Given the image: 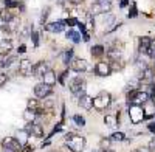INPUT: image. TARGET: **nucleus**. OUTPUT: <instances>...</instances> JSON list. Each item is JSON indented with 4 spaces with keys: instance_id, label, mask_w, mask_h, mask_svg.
<instances>
[{
    "instance_id": "40",
    "label": "nucleus",
    "mask_w": 155,
    "mask_h": 152,
    "mask_svg": "<svg viewBox=\"0 0 155 152\" xmlns=\"http://www.w3.org/2000/svg\"><path fill=\"white\" fill-rule=\"evenodd\" d=\"M17 53L19 55H23V53H27V45H25V44H22L19 48H17Z\"/></svg>"
},
{
    "instance_id": "21",
    "label": "nucleus",
    "mask_w": 155,
    "mask_h": 152,
    "mask_svg": "<svg viewBox=\"0 0 155 152\" xmlns=\"http://www.w3.org/2000/svg\"><path fill=\"white\" fill-rule=\"evenodd\" d=\"M143 113H144V120L153 117V113H155V103L153 101L149 99L146 104H143Z\"/></svg>"
},
{
    "instance_id": "16",
    "label": "nucleus",
    "mask_w": 155,
    "mask_h": 152,
    "mask_svg": "<svg viewBox=\"0 0 155 152\" xmlns=\"http://www.w3.org/2000/svg\"><path fill=\"white\" fill-rule=\"evenodd\" d=\"M150 41H152V37H149V36H141L138 39V53L140 55H146L147 53Z\"/></svg>"
},
{
    "instance_id": "42",
    "label": "nucleus",
    "mask_w": 155,
    "mask_h": 152,
    "mask_svg": "<svg viewBox=\"0 0 155 152\" xmlns=\"http://www.w3.org/2000/svg\"><path fill=\"white\" fill-rule=\"evenodd\" d=\"M59 152H73V150H71V149H70V147H68L67 144H64V146H62V147L59 149Z\"/></svg>"
},
{
    "instance_id": "29",
    "label": "nucleus",
    "mask_w": 155,
    "mask_h": 152,
    "mask_svg": "<svg viewBox=\"0 0 155 152\" xmlns=\"http://www.w3.org/2000/svg\"><path fill=\"white\" fill-rule=\"evenodd\" d=\"M73 53H74V50L73 48H68V50H65L64 51V55H62V61H64V64H70L71 62V59H73Z\"/></svg>"
},
{
    "instance_id": "44",
    "label": "nucleus",
    "mask_w": 155,
    "mask_h": 152,
    "mask_svg": "<svg viewBox=\"0 0 155 152\" xmlns=\"http://www.w3.org/2000/svg\"><path fill=\"white\" fill-rule=\"evenodd\" d=\"M150 150H155V138H152V140L149 141V146H147Z\"/></svg>"
},
{
    "instance_id": "41",
    "label": "nucleus",
    "mask_w": 155,
    "mask_h": 152,
    "mask_svg": "<svg viewBox=\"0 0 155 152\" xmlns=\"http://www.w3.org/2000/svg\"><path fill=\"white\" fill-rule=\"evenodd\" d=\"M67 2H68L70 5H74V6H76V5H82L84 0H67Z\"/></svg>"
},
{
    "instance_id": "12",
    "label": "nucleus",
    "mask_w": 155,
    "mask_h": 152,
    "mask_svg": "<svg viewBox=\"0 0 155 152\" xmlns=\"http://www.w3.org/2000/svg\"><path fill=\"white\" fill-rule=\"evenodd\" d=\"M12 48H14V42H12V39H9V37H3V39L0 41V56L6 58L8 55H11Z\"/></svg>"
},
{
    "instance_id": "33",
    "label": "nucleus",
    "mask_w": 155,
    "mask_h": 152,
    "mask_svg": "<svg viewBox=\"0 0 155 152\" xmlns=\"http://www.w3.org/2000/svg\"><path fill=\"white\" fill-rule=\"evenodd\" d=\"M124 138H126V135H124L123 132H115V134L110 135L109 140H110V141H124Z\"/></svg>"
},
{
    "instance_id": "50",
    "label": "nucleus",
    "mask_w": 155,
    "mask_h": 152,
    "mask_svg": "<svg viewBox=\"0 0 155 152\" xmlns=\"http://www.w3.org/2000/svg\"><path fill=\"white\" fill-rule=\"evenodd\" d=\"M102 152H115V150H112V149H104Z\"/></svg>"
},
{
    "instance_id": "48",
    "label": "nucleus",
    "mask_w": 155,
    "mask_h": 152,
    "mask_svg": "<svg viewBox=\"0 0 155 152\" xmlns=\"http://www.w3.org/2000/svg\"><path fill=\"white\" fill-rule=\"evenodd\" d=\"M104 2H112V0H93V3H104Z\"/></svg>"
},
{
    "instance_id": "11",
    "label": "nucleus",
    "mask_w": 155,
    "mask_h": 152,
    "mask_svg": "<svg viewBox=\"0 0 155 152\" xmlns=\"http://www.w3.org/2000/svg\"><path fill=\"white\" fill-rule=\"evenodd\" d=\"M2 147L3 149H11L14 152H20L22 150V144L16 140L14 137H6L2 140Z\"/></svg>"
},
{
    "instance_id": "28",
    "label": "nucleus",
    "mask_w": 155,
    "mask_h": 152,
    "mask_svg": "<svg viewBox=\"0 0 155 152\" xmlns=\"http://www.w3.org/2000/svg\"><path fill=\"white\" fill-rule=\"evenodd\" d=\"M36 118H37V113H36L34 110L27 109V110L23 112V120L27 121V123H34V121H36Z\"/></svg>"
},
{
    "instance_id": "2",
    "label": "nucleus",
    "mask_w": 155,
    "mask_h": 152,
    "mask_svg": "<svg viewBox=\"0 0 155 152\" xmlns=\"http://www.w3.org/2000/svg\"><path fill=\"white\" fill-rule=\"evenodd\" d=\"M68 88L73 95H76L78 98H81L85 93V79L82 76H74V78L70 79L68 82Z\"/></svg>"
},
{
    "instance_id": "45",
    "label": "nucleus",
    "mask_w": 155,
    "mask_h": 152,
    "mask_svg": "<svg viewBox=\"0 0 155 152\" xmlns=\"http://www.w3.org/2000/svg\"><path fill=\"white\" fill-rule=\"evenodd\" d=\"M110 144V140H102L101 141V147H107Z\"/></svg>"
},
{
    "instance_id": "24",
    "label": "nucleus",
    "mask_w": 155,
    "mask_h": 152,
    "mask_svg": "<svg viewBox=\"0 0 155 152\" xmlns=\"http://www.w3.org/2000/svg\"><path fill=\"white\" fill-rule=\"evenodd\" d=\"M16 140L23 146V144H27V141H28V138H30V134L25 131V129H20V131H17V134H16Z\"/></svg>"
},
{
    "instance_id": "17",
    "label": "nucleus",
    "mask_w": 155,
    "mask_h": 152,
    "mask_svg": "<svg viewBox=\"0 0 155 152\" xmlns=\"http://www.w3.org/2000/svg\"><path fill=\"white\" fill-rule=\"evenodd\" d=\"M42 82L47 84V85H51V87H53V85L58 82V74H56V71L50 68V70L42 76Z\"/></svg>"
},
{
    "instance_id": "23",
    "label": "nucleus",
    "mask_w": 155,
    "mask_h": 152,
    "mask_svg": "<svg viewBox=\"0 0 155 152\" xmlns=\"http://www.w3.org/2000/svg\"><path fill=\"white\" fill-rule=\"evenodd\" d=\"M3 8H6V9L20 8V11H23V5L20 0H3Z\"/></svg>"
},
{
    "instance_id": "4",
    "label": "nucleus",
    "mask_w": 155,
    "mask_h": 152,
    "mask_svg": "<svg viewBox=\"0 0 155 152\" xmlns=\"http://www.w3.org/2000/svg\"><path fill=\"white\" fill-rule=\"evenodd\" d=\"M149 99H150V96L146 90H132L129 93V103L135 104V106H143Z\"/></svg>"
},
{
    "instance_id": "38",
    "label": "nucleus",
    "mask_w": 155,
    "mask_h": 152,
    "mask_svg": "<svg viewBox=\"0 0 155 152\" xmlns=\"http://www.w3.org/2000/svg\"><path fill=\"white\" fill-rule=\"evenodd\" d=\"M8 82V74L6 73H0V87H3Z\"/></svg>"
},
{
    "instance_id": "35",
    "label": "nucleus",
    "mask_w": 155,
    "mask_h": 152,
    "mask_svg": "<svg viewBox=\"0 0 155 152\" xmlns=\"http://www.w3.org/2000/svg\"><path fill=\"white\" fill-rule=\"evenodd\" d=\"M48 16H50V8L47 6L44 11H42V16H41V23L44 25L45 22H47V19H48Z\"/></svg>"
},
{
    "instance_id": "32",
    "label": "nucleus",
    "mask_w": 155,
    "mask_h": 152,
    "mask_svg": "<svg viewBox=\"0 0 155 152\" xmlns=\"http://www.w3.org/2000/svg\"><path fill=\"white\" fill-rule=\"evenodd\" d=\"M146 55L149 56V59H153V61H155V39H152V41H150L149 48H147V53H146Z\"/></svg>"
},
{
    "instance_id": "31",
    "label": "nucleus",
    "mask_w": 155,
    "mask_h": 152,
    "mask_svg": "<svg viewBox=\"0 0 155 152\" xmlns=\"http://www.w3.org/2000/svg\"><path fill=\"white\" fill-rule=\"evenodd\" d=\"M129 19H135L137 16H138V8H137V3L135 2H132L130 3V6H129Z\"/></svg>"
},
{
    "instance_id": "30",
    "label": "nucleus",
    "mask_w": 155,
    "mask_h": 152,
    "mask_svg": "<svg viewBox=\"0 0 155 152\" xmlns=\"http://www.w3.org/2000/svg\"><path fill=\"white\" fill-rule=\"evenodd\" d=\"M27 106H28L30 110H34V112H36L37 109H41L42 104H41V101H37L36 98H31V99H28V104H27Z\"/></svg>"
},
{
    "instance_id": "14",
    "label": "nucleus",
    "mask_w": 155,
    "mask_h": 152,
    "mask_svg": "<svg viewBox=\"0 0 155 152\" xmlns=\"http://www.w3.org/2000/svg\"><path fill=\"white\" fill-rule=\"evenodd\" d=\"M112 9V2H104V3H93L92 5V14H106Z\"/></svg>"
},
{
    "instance_id": "15",
    "label": "nucleus",
    "mask_w": 155,
    "mask_h": 152,
    "mask_svg": "<svg viewBox=\"0 0 155 152\" xmlns=\"http://www.w3.org/2000/svg\"><path fill=\"white\" fill-rule=\"evenodd\" d=\"M45 30L48 33H62L65 30V22L64 20H58V22H51L45 25Z\"/></svg>"
},
{
    "instance_id": "5",
    "label": "nucleus",
    "mask_w": 155,
    "mask_h": 152,
    "mask_svg": "<svg viewBox=\"0 0 155 152\" xmlns=\"http://www.w3.org/2000/svg\"><path fill=\"white\" fill-rule=\"evenodd\" d=\"M129 118L134 124H140L144 120V113H143V106H135L130 104L129 106Z\"/></svg>"
},
{
    "instance_id": "36",
    "label": "nucleus",
    "mask_w": 155,
    "mask_h": 152,
    "mask_svg": "<svg viewBox=\"0 0 155 152\" xmlns=\"http://www.w3.org/2000/svg\"><path fill=\"white\" fill-rule=\"evenodd\" d=\"M31 39H33V44H34V47H39V33L37 31H31Z\"/></svg>"
},
{
    "instance_id": "3",
    "label": "nucleus",
    "mask_w": 155,
    "mask_h": 152,
    "mask_svg": "<svg viewBox=\"0 0 155 152\" xmlns=\"http://www.w3.org/2000/svg\"><path fill=\"white\" fill-rule=\"evenodd\" d=\"M110 101H112V96L109 92H99L95 98H93V109L95 110H106L109 106H110Z\"/></svg>"
},
{
    "instance_id": "6",
    "label": "nucleus",
    "mask_w": 155,
    "mask_h": 152,
    "mask_svg": "<svg viewBox=\"0 0 155 152\" xmlns=\"http://www.w3.org/2000/svg\"><path fill=\"white\" fill-rule=\"evenodd\" d=\"M33 68H34V64L30 61V59H20L19 61V74L23 76V78H30L33 76Z\"/></svg>"
},
{
    "instance_id": "37",
    "label": "nucleus",
    "mask_w": 155,
    "mask_h": 152,
    "mask_svg": "<svg viewBox=\"0 0 155 152\" xmlns=\"http://www.w3.org/2000/svg\"><path fill=\"white\" fill-rule=\"evenodd\" d=\"M67 74H68V70H65V71H62V74L61 76H58V81L64 85V84H65V78H67Z\"/></svg>"
},
{
    "instance_id": "22",
    "label": "nucleus",
    "mask_w": 155,
    "mask_h": 152,
    "mask_svg": "<svg viewBox=\"0 0 155 152\" xmlns=\"http://www.w3.org/2000/svg\"><path fill=\"white\" fill-rule=\"evenodd\" d=\"M90 55H92L93 58H102V56L106 55V47L101 45V44L93 45L92 48H90Z\"/></svg>"
},
{
    "instance_id": "51",
    "label": "nucleus",
    "mask_w": 155,
    "mask_h": 152,
    "mask_svg": "<svg viewBox=\"0 0 155 152\" xmlns=\"http://www.w3.org/2000/svg\"><path fill=\"white\" fill-rule=\"evenodd\" d=\"M51 152H59V150H51Z\"/></svg>"
},
{
    "instance_id": "34",
    "label": "nucleus",
    "mask_w": 155,
    "mask_h": 152,
    "mask_svg": "<svg viewBox=\"0 0 155 152\" xmlns=\"http://www.w3.org/2000/svg\"><path fill=\"white\" fill-rule=\"evenodd\" d=\"M73 123L78 126V127H84L85 126V120L81 115H73Z\"/></svg>"
},
{
    "instance_id": "49",
    "label": "nucleus",
    "mask_w": 155,
    "mask_h": 152,
    "mask_svg": "<svg viewBox=\"0 0 155 152\" xmlns=\"http://www.w3.org/2000/svg\"><path fill=\"white\" fill-rule=\"evenodd\" d=\"M2 152H14V150H11V149H3Z\"/></svg>"
},
{
    "instance_id": "39",
    "label": "nucleus",
    "mask_w": 155,
    "mask_h": 152,
    "mask_svg": "<svg viewBox=\"0 0 155 152\" xmlns=\"http://www.w3.org/2000/svg\"><path fill=\"white\" fill-rule=\"evenodd\" d=\"M20 152H34V146H30V144H23Z\"/></svg>"
},
{
    "instance_id": "18",
    "label": "nucleus",
    "mask_w": 155,
    "mask_h": 152,
    "mask_svg": "<svg viewBox=\"0 0 155 152\" xmlns=\"http://www.w3.org/2000/svg\"><path fill=\"white\" fill-rule=\"evenodd\" d=\"M19 28H20V19L17 17V16H14L8 23H6V28L3 30L5 33H16V31H19Z\"/></svg>"
},
{
    "instance_id": "1",
    "label": "nucleus",
    "mask_w": 155,
    "mask_h": 152,
    "mask_svg": "<svg viewBox=\"0 0 155 152\" xmlns=\"http://www.w3.org/2000/svg\"><path fill=\"white\" fill-rule=\"evenodd\" d=\"M65 144L73 150V152H82L85 147V138L78 134H67L65 135Z\"/></svg>"
},
{
    "instance_id": "25",
    "label": "nucleus",
    "mask_w": 155,
    "mask_h": 152,
    "mask_svg": "<svg viewBox=\"0 0 155 152\" xmlns=\"http://www.w3.org/2000/svg\"><path fill=\"white\" fill-rule=\"evenodd\" d=\"M110 64V68L112 71H121L124 67H126V62L123 59H115V61H109Z\"/></svg>"
},
{
    "instance_id": "46",
    "label": "nucleus",
    "mask_w": 155,
    "mask_h": 152,
    "mask_svg": "<svg viewBox=\"0 0 155 152\" xmlns=\"http://www.w3.org/2000/svg\"><path fill=\"white\" fill-rule=\"evenodd\" d=\"M129 5V0H121V2H120V6L121 8H124V6H127Z\"/></svg>"
},
{
    "instance_id": "10",
    "label": "nucleus",
    "mask_w": 155,
    "mask_h": 152,
    "mask_svg": "<svg viewBox=\"0 0 155 152\" xmlns=\"http://www.w3.org/2000/svg\"><path fill=\"white\" fill-rule=\"evenodd\" d=\"M50 70V65L47 61H39L37 64H34V68H33V78H37V79H42V76Z\"/></svg>"
},
{
    "instance_id": "13",
    "label": "nucleus",
    "mask_w": 155,
    "mask_h": 152,
    "mask_svg": "<svg viewBox=\"0 0 155 152\" xmlns=\"http://www.w3.org/2000/svg\"><path fill=\"white\" fill-rule=\"evenodd\" d=\"M25 131H27L30 135L36 137V138H42L44 137V127L41 124H37V123H28V126L25 127Z\"/></svg>"
},
{
    "instance_id": "43",
    "label": "nucleus",
    "mask_w": 155,
    "mask_h": 152,
    "mask_svg": "<svg viewBox=\"0 0 155 152\" xmlns=\"http://www.w3.org/2000/svg\"><path fill=\"white\" fill-rule=\"evenodd\" d=\"M134 152H152L149 147H138V149H135Z\"/></svg>"
},
{
    "instance_id": "8",
    "label": "nucleus",
    "mask_w": 155,
    "mask_h": 152,
    "mask_svg": "<svg viewBox=\"0 0 155 152\" xmlns=\"http://www.w3.org/2000/svg\"><path fill=\"white\" fill-rule=\"evenodd\" d=\"M88 68H90L88 62H87L85 59H82V58H74V59H71V62H70V70H73V71H76V73H84V71H87Z\"/></svg>"
},
{
    "instance_id": "7",
    "label": "nucleus",
    "mask_w": 155,
    "mask_h": 152,
    "mask_svg": "<svg viewBox=\"0 0 155 152\" xmlns=\"http://www.w3.org/2000/svg\"><path fill=\"white\" fill-rule=\"evenodd\" d=\"M93 71H95V74H96V76H99V78H107V76H110L112 68H110L109 61H99L98 64L95 65Z\"/></svg>"
},
{
    "instance_id": "20",
    "label": "nucleus",
    "mask_w": 155,
    "mask_h": 152,
    "mask_svg": "<svg viewBox=\"0 0 155 152\" xmlns=\"http://www.w3.org/2000/svg\"><path fill=\"white\" fill-rule=\"evenodd\" d=\"M118 121H120V115H116V113H107V115L104 117V123L110 129L116 127V126H118Z\"/></svg>"
},
{
    "instance_id": "26",
    "label": "nucleus",
    "mask_w": 155,
    "mask_h": 152,
    "mask_svg": "<svg viewBox=\"0 0 155 152\" xmlns=\"http://www.w3.org/2000/svg\"><path fill=\"white\" fill-rule=\"evenodd\" d=\"M65 36H67V39L71 41L73 44H79V42H81V33H78V31H74V30H68V31L65 33Z\"/></svg>"
},
{
    "instance_id": "9",
    "label": "nucleus",
    "mask_w": 155,
    "mask_h": 152,
    "mask_svg": "<svg viewBox=\"0 0 155 152\" xmlns=\"http://www.w3.org/2000/svg\"><path fill=\"white\" fill-rule=\"evenodd\" d=\"M51 92H53L51 85H47V84H44V82H39V84H36V87H34V95H36L37 99H45L47 96L51 95Z\"/></svg>"
},
{
    "instance_id": "27",
    "label": "nucleus",
    "mask_w": 155,
    "mask_h": 152,
    "mask_svg": "<svg viewBox=\"0 0 155 152\" xmlns=\"http://www.w3.org/2000/svg\"><path fill=\"white\" fill-rule=\"evenodd\" d=\"M14 62H17V56H6L2 62H0V68H9Z\"/></svg>"
},
{
    "instance_id": "19",
    "label": "nucleus",
    "mask_w": 155,
    "mask_h": 152,
    "mask_svg": "<svg viewBox=\"0 0 155 152\" xmlns=\"http://www.w3.org/2000/svg\"><path fill=\"white\" fill-rule=\"evenodd\" d=\"M79 107H82L84 110H90V109H93V98L92 96H88L87 93H84L81 98H79Z\"/></svg>"
},
{
    "instance_id": "47",
    "label": "nucleus",
    "mask_w": 155,
    "mask_h": 152,
    "mask_svg": "<svg viewBox=\"0 0 155 152\" xmlns=\"http://www.w3.org/2000/svg\"><path fill=\"white\" fill-rule=\"evenodd\" d=\"M149 131L155 134V123H150V124H149Z\"/></svg>"
}]
</instances>
